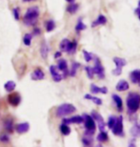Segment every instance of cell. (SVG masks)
<instances>
[{
    "label": "cell",
    "instance_id": "1",
    "mask_svg": "<svg viewBox=\"0 0 140 147\" xmlns=\"http://www.w3.org/2000/svg\"><path fill=\"white\" fill-rule=\"evenodd\" d=\"M127 108L130 115H133L140 107V95L135 92H131L127 96Z\"/></svg>",
    "mask_w": 140,
    "mask_h": 147
},
{
    "label": "cell",
    "instance_id": "2",
    "mask_svg": "<svg viewBox=\"0 0 140 147\" xmlns=\"http://www.w3.org/2000/svg\"><path fill=\"white\" fill-rule=\"evenodd\" d=\"M39 16V9L36 6L29 8L23 17V23L27 26L36 25Z\"/></svg>",
    "mask_w": 140,
    "mask_h": 147
},
{
    "label": "cell",
    "instance_id": "3",
    "mask_svg": "<svg viewBox=\"0 0 140 147\" xmlns=\"http://www.w3.org/2000/svg\"><path fill=\"white\" fill-rule=\"evenodd\" d=\"M76 47H77V42L76 41H70L68 38H64L61 40V42L59 44V49L60 52H65L69 53L70 55H74L75 51H76Z\"/></svg>",
    "mask_w": 140,
    "mask_h": 147
},
{
    "label": "cell",
    "instance_id": "4",
    "mask_svg": "<svg viewBox=\"0 0 140 147\" xmlns=\"http://www.w3.org/2000/svg\"><path fill=\"white\" fill-rule=\"evenodd\" d=\"M75 111H76V108L74 107V105H72L71 103H64L61 104L57 108L56 116L58 117H64L66 116H69V115L74 114Z\"/></svg>",
    "mask_w": 140,
    "mask_h": 147
},
{
    "label": "cell",
    "instance_id": "5",
    "mask_svg": "<svg viewBox=\"0 0 140 147\" xmlns=\"http://www.w3.org/2000/svg\"><path fill=\"white\" fill-rule=\"evenodd\" d=\"M113 62L115 64V69L113 70L115 76H120L122 74V68L127 65V60L122 57H113Z\"/></svg>",
    "mask_w": 140,
    "mask_h": 147
},
{
    "label": "cell",
    "instance_id": "6",
    "mask_svg": "<svg viewBox=\"0 0 140 147\" xmlns=\"http://www.w3.org/2000/svg\"><path fill=\"white\" fill-rule=\"evenodd\" d=\"M113 134L115 135V136H119V137H123L124 133H123V117L119 116L118 117H116V121L115 126L112 129Z\"/></svg>",
    "mask_w": 140,
    "mask_h": 147
},
{
    "label": "cell",
    "instance_id": "7",
    "mask_svg": "<svg viewBox=\"0 0 140 147\" xmlns=\"http://www.w3.org/2000/svg\"><path fill=\"white\" fill-rule=\"evenodd\" d=\"M94 57V60H95L94 66L92 67L93 73H94V75H97V76L100 79H103V78H105V69H104V67L102 66L100 60H99V58L97 57Z\"/></svg>",
    "mask_w": 140,
    "mask_h": 147
},
{
    "label": "cell",
    "instance_id": "8",
    "mask_svg": "<svg viewBox=\"0 0 140 147\" xmlns=\"http://www.w3.org/2000/svg\"><path fill=\"white\" fill-rule=\"evenodd\" d=\"M91 116L92 117V119H94V121L97 123L99 131L100 132L106 131V123H105V121H104L103 117H102L101 115L96 111H92Z\"/></svg>",
    "mask_w": 140,
    "mask_h": 147
},
{
    "label": "cell",
    "instance_id": "9",
    "mask_svg": "<svg viewBox=\"0 0 140 147\" xmlns=\"http://www.w3.org/2000/svg\"><path fill=\"white\" fill-rule=\"evenodd\" d=\"M82 117H83V119H84V124H85L86 130H88V131H95V129H96V122L94 121V119H92V117L91 116V115L84 114Z\"/></svg>",
    "mask_w": 140,
    "mask_h": 147
},
{
    "label": "cell",
    "instance_id": "10",
    "mask_svg": "<svg viewBox=\"0 0 140 147\" xmlns=\"http://www.w3.org/2000/svg\"><path fill=\"white\" fill-rule=\"evenodd\" d=\"M20 101H21V96H20L18 93H13L8 96V102L11 106H13V107L18 106Z\"/></svg>",
    "mask_w": 140,
    "mask_h": 147
},
{
    "label": "cell",
    "instance_id": "11",
    "mask_svg": "<svg viewBox=\"0 0 140 147\" xmlns=\"http://www.w3.org/2000/svg\"><path fill=\"white\" fill-rule=\"evenodd\" d=\"M50 73H51L54 81H55V82H60L63 79L62 74L59 73V70H58L57 66L52 65L51 67H50Z\"/></svg>",
    "mask_w": 140,
    "mask_h": 147
},
{
    "label": "cell",
    "instance_id": "12",
    "mask_svg": "<svg viewBox=\"0 0 140 147\" xmlns=\"http://www.w3.org/2000/svg\"><path fill=\"white\" fill-rule=\"evenodd\" d=\"M84 122V119L82 116H74L70 119H63V123L65 124H81Z\"/></svg>",
    "mask_w": 140,
    "mask_h": 147
},
{
    "label": "cell",
    "instance_id": "13",
    "mask_svg": "<svg viewBox=\"0 0 140 147\" xmlns=\"http://www.w3.org/2000/svg\"><path fill=\"white\" fill-rule=\"evenodd\" d=\"M57 68L59 71H61L63 73V78H66L67 76L69 75V71H68V63L65 59H60L58 61V64H57Z\"/></svg>",
    "mask_w": 140,
    "mask_h": 147
},
{
    "label": "cell",
    "instance_id": "14",
    "mask_svg": "<svg viewBox=\"0 0 140 147\" xmlns=\"http://www.w3.org/2000/svg\"><path fill=\"white\" fill-rule=\"evenodd\" d=\"M130 79H131V81H132L133 83L140 85V70L136 69V70H133V72H131Z\"/></svg>",
    "mask_w": 140,
    "mask_h": 147
},
{
    "label": "cell",
    "instance_id": "15",
    "mask_svg": "<svg viewBox=\"0 0 140 147\" xmlns=\"http://www.w3.org/2000/svg\"><path fill=\"white\" fill-rule=\"evenodd\" d=\"M45 78V74L41 69H36L31 75V78L33 80H42Z\"/></svg>",
    "mask_w": 140,
    "mask_h": 147
},
{
    "label": "cell",
    "instance_id": "16",
    "mask_svg": "<svg viewBox=\"0 0 140 147\" xmlns=\"http://www.w3.org/2000/svg\"><path fill=\"white\" fill-rule=\"evenodd\" d=\"M108 88L107 87H98L95 84H91V93L95 95V94H107L108 93Z\"/></svg>",
    "mask_w": 140,
    "mask_h": 147
},
{
    "label": "cell",
    "instance_id": "17",
    "mask_svg": "<svg viewBox=\"0 0 140 147\" xmlns=\"http://www.w3.org/2000/svg\"><path fill=\"white\" fill-rule=\"evenodd\" d=\"M129 88H130L129 83H128L126 80H124V79L119 80L115 86V89L116 91H118V92H124V91H127Z\"/></svg>",
    "mask_w": 140,
    "mask_h": 147
},
{
    "label": "cell",
    "instance_id": "18",
    "mask_svg": "<svg viewBox=\"0 0 140 147\" xmlns=\"http://www.w3.org/2000/svg\"><path fill=\"white\" fill-rule=\"evenodd\" d=\"M30 129V124L28 122H22V123H19L18 125L16 126V131L17 133L19 134H24V133H27Z\"/></svg>",
    "mask_w": 140,
    "mask_h": 147
},
{
    "label": "cell",
    "instance_id": "19",
    "mask_svg": "<svg viewBox=\"0 0 140 147\" xmlns=\"http://www.w3.org/2000/svg\"><path fill=\"white\" fill-rule=\"evenodd\" d=\"M113 100L115 103V106L117 108V110L119 112H122V110H123V101H122V98L117 95H113Z\"/></svg>",
    "mask_w": 140,
    "mask_h": 147
},
{
    "label": "cell",
    "instance_id": "20",
    "mask_svg": "<svg viewBox=\"0 0 140 147\" xmlns=\"http://www.w3.org/2000/svg\"><path fill=\"white\" fill-rule=\"evenodd\" d=\"M130 134L133 138H140V123H135L131 128Z\"/></svg>",
    "mask_w": 140,
    "mask_h": 147
},
{
    "label": "cell",
    "instance_id": "21",
    "mask_svg": "<svg viewBox=\"0 0 140 147\" xmlns=\"http://www.w3.org/2000/svg\"><path fill=\"white\" fill-rule=\"evenodd\" d=\"M106 23H107L106 16H103V14H100V16H98L97 19L94 20V21L92 22V27L94 28V27H96V26H99V25H105Z\"/></svg>",
    "mask_w": 140,
    "mask_h": 147
},
{
    "label": "cell",
    "instance_id": "22",
    "mask_svg": "<svg viewBox=\"0 0 140 147\" xmlns=\"http://www.w3.org/2000/svg\"><path fill=\"white\" fill-rule=\"evenodd\" d=\"M40 54H41V57L46 59L48 57V54H49V46L45 41L42 43L41 45V48H40Z\"/></svg>",
    "mask_w": 140,
    "mask_h": 147
},
{
    "label": "cell",
    "instance_id": "23",
    "mask_svg": "<svg viewBox=\"0 0 140 147\" xmlns=\"http://www.w3.org/2000/svg\"><path fill=\"white\" fill-rule=\"evenodd\" d=\"M15 87H16L15 82L13 81V80H9V81H7V82H6V83H5V85H4L5 90L7 91L8 93H11V92H13V90L15 89Z\"/></svg>",
    "mask_w": 140,
    "mask_h": 147
},
{
    "label": "cell",
    "instance_id": "24",
    "mask_svg": "<svg viewBox=\"0 0 140 147\" xmlns=\"http://www.w3.org/2000/svg\"><path fill=\"white\" fill-rule=\"evenodd\" d=\"M96 140H97V142H99L100 143H104V142H108V140H109V137H108V134L106 133V132L103 131V132H100V133L97 135V137H96Z\"/></svg>",
    "mask_w": 140,
    "mask_h": 147
},
{
    "label": "cell",
    "instance_id": "25",
    "mask_svg": "<svg viewBox=\"0 0 140 147\" xmlns=\"http://www.w3.org/2000/svg\"><path fill=\"white\" fill-rule=\"evenodd\" d=\"M84 98H85L86 99H90V100H92L93 103L96 104V105H102V103H103V101H102L101 98H96V96H92V95H89V94L85 95Z\"/></svg>",
    "mask_w": 140,
    "mask_h": 147
},
{
    "label": "cell",
    "instance_id": "26",
    "mask_svg": "<svg viewBox=\"0 0 140 147\" xmlns=\"http://www.w3.org/2000/svg\"><path fill=\"white\" fill-rule=\"evenodd\" d=\"M4 126L5 129L8 132H13V119H10V117H7V119L4 121Z\"/></svg>",
    "mask_w": 140,
    "mask_h": 147
},
{
    "label": "cell",
    "instance_id": "27",
    "mask_svg": "<svg viewBox=\"0 0 140 147\" xmlns=\"http://www.w3.org/2000/svg\"><path fill=\"white\" fill-rule=\"evenodd\" d=\"M82 143L85 146H91L93 143V140L92 136H88V135H85L82 139Z\"/></svg>",
    "mask_w": 140,
    "mask_h": 147
},
{
    "label": "cell",
    "instance_id": "28",
    "mask_svg": "<svg viewBox=\"0 0 140 147\" xmlns=\"http://www.w3.org/2000/svg\"><path fill=\"white\" fill-rule=\"evenodd\" d=\"M80 67V64L78 62H72V69L70 70L69 72V75L71 76H75V75H76V72H77V69Z\"/></svg>",
    "mask_w": 140,
    "mask_h": 147
},
{
    "label": "cell",
    "instance_id": "29",
    "mask_svg": "<svg viewBox=\"0 0 140 147\" xmlns=\"http://www.w3.org/2000/svg\"><path fill=\"white\" fill-rule=\"evenodd\" d=\"M60 132L62 133L64 136H68L71 133V128L69 127L68 124H65V123H63V124L60 125Z\"/></svg>",
    "mask_w": 140,
    "mask_h": 147
},
{
    "label": "cell",
    "instance_id": "30",
    "mask_svg": "<svg viewBox=\"0 0 140 147\" xmlns=\"http://www.w3.org/2000/svg\"><path fill=\"white\" fill-rule=\"evenodd\" d=\"M78 8H79L78 4H75V3H74V4H71L68 8H67V11L70 13L71 14H74L78 11Z\"/></svg>",
    "mask_w": 140,
    "mask_h": 147
},
{
    "label": "cell",
    "instance_id": "31",
    "mask_svg": "<svg viewBox=\"0 0 140 147\" xmlns=\"http://www.w3.org/2000/svg\"><path fill=\"white\" fill-rule=\"evenodd\" d=\"M115 121H116V117L115 116H110L109 119H108V122L106 123L107 126H108V128L112 130L113 127L115 124Z\"/></svg>",
    "mask_w": 140,
    "mask_h": 147
},
{
    "label": "cell",
    "instance_id": "32",
    "mask_svg": "<svg viewBox=\"0 0 140 147\" xmlns=\"http://www.w3.org/2000/svg\"><path fill=\"white\" fill-rule=\"evenodd\" d=\"M45 26H46V30L48 33H50V32H52L54 29L55 28V23L54 20H49V21H47L45 23Z\"/></svg>",
    "mask_w": 140,
    "mask_h": 147
},
{
    "label": "cell",
    "instance_id": "33",
    "mask_svg": "<svg viewBox=\"0 0 140 147\" xmlns=\"http://www.w3.org/2000/svg\"><path fill=\"white\" fill-rule=\"evenodd\" d=\"M86 28H87V26L82 22V20L79 19V21L77 22L76 26H75V31H76V32H81V31L86 30Z\"/></svg>",
    "mask_w": 140,
    "mask_h": 147
},
{
    "label": "cell",
    "instance_id": "34",
    "mask_svg": "<svg viewBox=\"0 0 140 147\" xmlns=\"http://www.w3.org/2000/svg\"><path fill=\"white\" fill-rule=\"evenodd\" d=\"M83 55H84V58H85V61L86 62H91L93 58V55L92 53H89L87 52L86 50H84L83 51Z\"/></svg>",
    "mask_w": 140,
    "mask_h": 147
},
{
    "label": "cell",
    "instance_id": "35",
    "mask_svg": "<svg viewBox=\"0 0 140 147\" xmlns=\"http://www.w3.org/2000/svg\"><path fill=\"white\" fill-rule=\"evenodd\" d=\"M31 34H26L24 37H23V42H24V44L26 46H30L31 43Z\"/></svg>",
    "mask_w": 140,
    "mask_h": 147
},
{
    "label": "cell",
    "instance_id": "36",
    "mask_svg": "<svg viewBox=\"0 0 140 147\" xmlns=\"http://www.w3.org/2000/svg\"><path fill=\"white\" fill-rule=\"evenodd\" d=\"M85 71L87 73V76L90 79H92L93 78V76H94V73H93V70H92V67H90V66H86L85 67Z\"/></svg>",
    "mask_w": 140,
    "mask_h": 147
},
{
    "label": "cell",
    "instance_id": "37",
    "mask_svg": "<svg viewBox=\"0 0 140 147\" xmlns=\"http://www.w3.org/2000/svg\"><path fill=\"white\" fill-rule=\"evenodd\" d=\"M0 142H10V139H9L8 135L2 134L1 136H0Z\"/></svg>",
    "mask_w": 140,
    "mask_h": 147
},
{
    "label": "cell",
    "instance_id": "38",
    "mask_svg": "<svg viewBox=\"0 0 140 147\" xmlns=\"http://www.w3.org/2000/svg\"><path fill=\"white\" fill-rule=\"evenodd\" d=\"M13 16H14V19L15 20L19 19V9L18 8L13 9Z\"/></svg>",
    "mask_w": 140,
    "mask_h": 147
},
{
    "label": "cell",
    "instance_id": "39",
    "mask_svg": "<svg viewBox=\"0 0 140 147\" xmlns=\"http://www.w3.org/2000/svg\"><path fill=\"white\" fill-rule=\"evenodd\" d=\"M129 146L130 147H133V146H135V138H133V139H132L130 140V142H129Z\"/></svg>",
    "mask_w": 140,
    "mask_h": 147
},
{
    "label": "cell",
    "instance_id": "40",
    "mask_svg": "<svg viewBox=\"0 0 140 147\" xmlns=\"http://www.w3.org/2000/svg\"><path fill=\"white\" fill-rule=\"evenodd\" d=\"M135 13H137V16H138V18H139V21H140V8L137 7V9L135 11Z\"/></svg>",
    "mask_w": 140,
    "mask_h": 147
},
{
    "label": "cell",
    "instance_id": "41",
    "mask_svg": "<svg viewBox=\"0 0 140 147\" xmlns=\"http://www.w3.org/2000/svg\"><path fill=\"white\" fill-rule=\"evenodd\" d=\"M61 57V52H57V53H55V55H54V58H58V57Z\"/></svg>",
    "mask_w": 140,
    "mask_h": 147
},
{
    "label": "cell",
    "instance_id": "42",
    "mask_svg": "<svg viewBox=\"0 0 140 147\" xmlns=\"http://www.w3.org/2000/svg\"><path fill=\"white\" fill-rule=\"evenodd\" d=\"M33 32H34V34H40V29H38V28L34 29Z\"/></svg>",
    "mask_w": 140,
    "mask_h": 147
},
{
    "label": "cell",
    "instance_id": "43",
    "mask_svg": "<svg viewBox=\"0 0 140 147\" xmlns=\"http://www.w3.org/2000/svg\"><path fill=\"white\" fill-rule=\"evenodd\" d=\"M23 2H31V1H33V0H22Z\"/></svg>",
    "mask_w": 140,
    "mask_h": 147
},
{
    "label": "cell",
    "instance_id": "44",
    "mask_svg": "<svg viewBox=\"0 0 140 147\" xmlns=\"http://www.w3.org/2000/svg\"><path fill=\"white\" fill-rule=\"evenodd\" d=\"M67 2H70V3H72V2H74V0H66Z\"/></svg>",
    "mask_w": 140,
    "mask_h": 147
},
{
    "label": "cell",
    "instance_id": "45",
    "mask_svg": "<svg viewBox=\"0 0 140 147\" xmlns=\"http://www.w3.org/2000/svg\"><path fill=\"white\" fill-rule=\"evenodd\" d=\"M138 7L140 8V0H139V1H138Z\"/></svg>",
    "mask_w": 140,
    "mask_h": 147
}]
</instances>
